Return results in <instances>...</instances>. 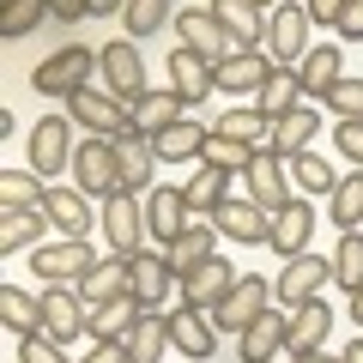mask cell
Segmentation results:
<instances>
[{"instance_id": "47", "label": "cell", "mask_w": 363, "mask_h": 363, "mask_svg": "<svg viewBox=\"0 0 363 363\" xmlns=\"http://www.w3.org/2000/svg\"><path fill=\"white\" fill-rule=\"evenodd\" d=\"M327 109H333L339 121H363V79H339L333 97H327Z\"/></svg>"}, {"instance_id": "48", "label": "cell", "mask_w": 363, "mask_h": 363, "mask_svg": "<svg viewBox=\"0 0 363 363\" xmlns=\"http://www.w3.org/2000/svg\"><path fill=\"white\" fill-rule=\"evenodd\" d=\"M18 363H67V351H61V339L30 333V339H18Z\"/></svg>"}, {"instance_id": "43", "label": "cell", "mask_w": 363, "mask_h": 363, "mask_svg": "<svg viewBox=\"0 0 363 363\" xmlns=\"http://www.w3.org/2000/svg\"><path fill=\"white\" fill-rule=\"evenodd\" d=\"M333 279H339V291H363V230H345V236H339Z\"/></svg>"}, {"instance_id": "8", "label": "cell", "mask_w": 363, "mask_h": 363, "mask_svg": "<svg viewBox=\"0 0 363 363\" xmlns=\"http://www.w3.org/2000/svg\"><path fill=\"white\" fill-rule=\"evenodd\" d=\"M309 25H315L309 6H272V13H267V49H272V61H279V67H297L303 55L315 49Z\"/></svg>"}, {"instance_id": "4", "label": "cell", "mask_w": 363, "mask_h": 363, "mask_svg": "<svg viewBox=\"0 0 363 363\" xmlns=\"http://www.w3.org/2000/svg\"><path fill=\"white\" fill-rule=\"evenodd\" d=\"M104 236H109V248H116L121 260H133V255H145V200L140 194H128V188H121V194H109L104 200Z\"/></svg>"}, {"instance_id": "58", "label": "cell", "mask_w": 363, "mask_h": 363, "mask_svg": "<svg viewBox=\"0 0 363 363\" xmlns=\"http://www.w3.org/2000/svg\"><path fill=\"white\" fill-rule=\"evenodd\" d=\"M255 6H260V13H267V6H279V0H255Z\"/></svg>"}, {"instance_id": "53", "label": "cell", "mask_w": 363, "mask_h": 363, "mask_svg": "<svg viewBox=\"0 0 363 363\" xmlns=\"http://www.w3.org/2000/svg\"><path fill=\"white\" fill-rule=\"evenodd\" d=\"M49 13L73 25V18H85V13H91V0H49Z\"/></svg>"}, {"instance_id": "27", "label": "cell", "mask_w": 363, "mask_h": 363, "mask_svg": "<svg viewBox=\"0 0 363 363\" xmlns=\"http://www.w3.org/2000/svg\"><path fill=\"white\" fill-rule=\"evenodd\" d=\"M236 182H242V176H230V169H212V164H200V169H194V182H188L182 194H188L194 218H206V212H218L224 200L236 194Z\"/></svg>"}, {"instance_id": "33", "label": "cell", "mask_w": 363, "mask_h": 363, "mask_svg": "<svg viewBox=\"0 0 363 363\" xmlns=\"http://www.w3.org/2000/svg\"><path fill=\"white\" fill-rule=\"evenodd\" d=\"M315 133H321V116H315L309 104H297L291 116H279V121H272V145H279L285 157L309 152V140H315Z\"/></svg>"}, {"instance_id": "22", "label": "cell", "mask_w": 363, "mask_h": 363, "mask_svg": "<svg viewBox=\"0 0 363 363\" xmlns=\"http://www.w3.org/2000/svg\"><path fill=\"white\" fill-rule=\"evenodd\" d=\"M212 73H218V67H212L206 55H194V49H176V55H169V85H176L188 104H206L212 91H218V79H212Z\"/></svg>"}, {"instance_id": "15", "label": "cell", "mask_w": 363, "mask_h": 363, "mask_svg": "<svg viewBox=\"0 0 363 363\" xmlns=\"http://www.w3.org/2000/svg\"><path fill=\"white\" fill-rule=\"evenodd\" d=\"M212 224H218V236H230V242H272L267 206H255L248 194H230L218 212H212Z\"/></svg>"}, {"instance_id": "42", "label": "cell", "mask_w": 363, "mask_h": 363, "mask_svg": "<svg viewBox=\"0 0 363 363\" xmlns=\"http://www.w3.org/2000/svg\"><path fill=\"white\" fill-rule=\"evenodd\" d=\"M291 182H297V194H309V200L339 188L333 164H327V157H315V152H297V157H291Z\"/></svg>"}, {"instance_id": "55", "label": "cell", "mask_w": 363, "mask_h": 363, "mask_svg": "<svg viewBox=\"0 0 363 363\" xmlns=\"http://www.w3.org/2000/svg\"><path fill=\"white\" fill-rule=\"evenodd\" d=\"M91 13H97V18H109V13H128V0H91Z\"/></svg>"}, {"instance_id": "2", "label": "cell", "mask_w": 363, "mask_h": 363, "mask_svg": "<svg viewBox=\"0 0 363 363\" xmlns=\"http://www.w3.org/2000/svg\"><path fill=\"white\" fill-rule=\"evenodd\" d=\"M97 67H104V61H97L85 43H67L61 55H49V61L30 73V85H37L43 97H79V91L91 85V73H97Z\"/></svg>"}, {"instance_id": "45", "label": "cell", "mask_w": 363, "mask_h": 363, "mask_svg": "<svg viewBox=\"0 0 363 363\" xmlns=\"http://www.w3.org/2000/svg\"><path fill=\"white\" fill-rule=\"evenodd\" d=\"M49 13V0H6V13H0V37H30Z\"/></svg>"}, {"instance_id": "26", "label": "cell", "mask_w": 363, "mask_h": 363, "mask_svg": "<svg viewBox=\"0 0 363 363\" xmlns=\"http://www.w3.org/2000/svg\"><path fill=\"white\" fill-rule=\"evenodd\" d=\"M212 242H218V224L194 218V224H188V230L176 236V242L164 248V255H169V272H176V279H188V272H194L200 260H212Z\"/></svg>"}, {"instance_id": "35", "label": "cell", "mask_w": 363, "mask_h": 363, "mask_svg": "<svg viewBox=\"0 0 363 363\" xmlns=\"http://www.w3.org/2000/svg\"><path fill=\"white\" fill-rule=\"evenodd\" d=\"M303 104V85H297V67H279V73L267 79V91H260L255 97V109L267 121H279V116H291V109Z\"/></svg>"}, {"instance_id": "54", "label": "cell", "mask_w": 363, "mask_h": 363, "mask_svg": "<svg viewBox=\"0 0 363 363\" xmlns=\"http://www.w3.org/2000/svg\"><path fill=\"white\" fill-rule=\"evenodd\" d=\"M291 363H345V357H327V351H291Z\"/></svg>"}, {"instance_id": "20", "label": "cell", "mask_w": 363, "mask_h": 363, "mask_svg": "<svg viewBox=\"0 0 363 363\" xmlns=\"http://www.w3.org/2000/svg\"><path fill=\"white\" fill-rule=\"evenodd\" d=\"M309 236H315V206H309V194H297L285 212H272V248H279L285 260L309 255Z\"/></svg>"}, {"instance_id": "13", "label": "cell", "mask_w": 363, "mask_h": 363, "mask_svg": "<svg viewBox=\"0 0 363 363\" xmlns=\"http://www.w3.org/2000/svg\"><path fill=\"white\" fill-rule=\"evenodd\" d=\"M91 267H97V260H91L85 236H67V242H55V248L43 242L37 255H30V272H37V279H61V285H79Z\"/></svg>"}, {"instance_id": "5", "label": "cell", "mask_w": 363, "mask_h": 363, "mask_svg": "<svg viewBox=\"0 0 363 363\" xmlns=\"http://www.w3.org/2000/svg\"><path fill=\"white\" fill-rule=\"evenodd\" d=\"M267 303H272V285H267V279H255V272H242V279L224 291V303L212 309V321H218V333H236V339H242L248 327L267 315Z\"/></svg>"}, {"instance_id": "21", "label": "cell", "mask_w": 363, "mask_h": 363, "mask_svg": "<svg viewBox=\"0 0 363 363\" xmlns=\"http://www.w3.org/2000/svg\"><path fill=\"white\" fill-rule=\"evenodd\" d=\"M339 79H345V73H339V43H315V49L297 61V85H303V97H321V104H327Z\"/></svg>"}, {"instance_id": "44", "label": "cell", "mask_w": 363, "mask_h": 363, "mask_svg": "<svg viewBox=\"0 0 363 363\" xmlns=\"http://www.w3.org/2000/svg\"><path fill=\"white\" fill-rule=\"evenodd\" d=\"M248 145L242 140H224V133H206V145H200V164H212V169H230V176H242L248 169Z\"/></svg>"}, {"instance_id": "56", "label": "cell", "mask_w": 363, "mask_h": 363, "mask_svg": "<svg viewBox=\"0 0 363 363\" xmlns=\"http://www.w3.org/2000/svg\"><path fill=\"white\" fill-rule=\"evenodd\" d=\"M351 327H363V291H351Z\"/></svg>"}, {"instance_id": "17", "label": "cell", "mask_w": 363, "mask_h": 363, "mask_svg": "<svg viewBox=\"0 0 363 363\" xmlns=\"http://www.w3.org/2000/svg\"><path fill=\"white\" fill-rule=\"evenodd\" d=\"M176 37H182V49L206 55L212 67H218V61H230V55H236L230 30H224L218 18H212V6H206V13H182V18H176Z\"/></svg>"}, {"instance_id": "9", "label": "cell", "mask_w": 363, "mask_h": 363, "mask_svg": "<svg viewBox=\"0 0 363 363\" xmlns=\"http://www.w3.org/2000/svg\"><path fill=\"white\" fill-rule=\"evenodd\" d=\"M97 61H104V79H109V91H116L121 104L140 109L145 97H152V85H145V61H140V49H133L128 37H116L104 55H97Z\"/></svg>"}, {"instance_id": "3", "label": "cell", "mask_w": 363, "mask_h": 363, "mask_svg": "<svg viewBox=\"0 0 363 363\" xmlns=\"http://www.w3.org/2000/svg\"><path fill=\"white\" fill-rule=\"evenodd\" d=\"M73 188L79 194H121V157H116V140H85L73 152Z\"/></svg>"}, {"instance_id": "19", "label": "cell", "mask_w": 363, "mask_h": 363, "mask_svg": "<svg viewBox=\"0 0 363 363\" xmlns=\"http://www.w3.org/2000/svg\"><path fill=\"white\" fill-rule=\"evenodd\" d=\"M236 279H242V272H236L230 260H218V255H212V260H200V267L188 272V279H182V303H194V309H218V303H224V291H230Z\"/></svg>"}, {"instance_id": "32", "label": "cell", "mask_w": 363, "mask_h": 363, "mask_svg": "<svg viewBox=\"0 0 363 363\" xmlns=\"http://www.w3.org/2000/svg\"><path fill=\"white\" fill-rule=\"evenodd\" d=\"M43 212H49V224H61L67 236H85L91 230V194H79V188H49Z\"/></svg>"}, {"instance_id": "29", "label": "cell", "mask_w": 363, "mask_h": 363, "mask_svg": "<svg viewBox=\"0 0 363 363\" xmlns=\"http://www.w3.org/2000/svg\"><path fill=\"white\" fill-rule=\"evenodd\" d=\"M79 297H85V309H104V303H116V297H128V260H97V267L79 279Z\"/></svg>"}, {"instance_id": "12", "label": "cell", "mask_w": 363, "mask_h": 363, "mask_svg": "<svg viewBox=\"0 0 363 363\" xmlns=\"http://www.w3.org/2000/svg\"><path fill=\"white\" fill-rule=\"evenodd\" d=\"M169 345H176L182 357L206 363L212 351H218V321H212V309H194V303H182V309L169 315Z\"/></svg>"}, {"instance_id": "28", "label": "cell", "mask_w": 363, "mask_h": 363, "mask_svg": "<svg viewBox=\"0 0 363 363\" xmlns=\"http://www.w3.org/2000/svg\"><path fill=\"white\" fill-rule=\"evenodd\" d=\"M206 133H212V128H200V121H188V116H182L176 128L152 133V152H157V164H188V157L200 164V145H206Z\"/></svg>"}, {"instance_id": "39", "label": "cell", "mask_w": 363, "mask_h": 363, "mask_svg": "<svg viewBox=\"0 0 363 363\" xmlns=\"http://www.w3.org/2000/svg\"><path fill=\"white\" fill-rule=\"evenodd\" d=\"M212 133H224V140H242L248 152H260V145L272 140V121L260 116L255 104H248V109H230V116H218V128H212Z\"/></svg>"}, {"instance_id": "25", "label": "cell", "mask_w": 363, "mask_h": 363, "mask_svg": "<svg viewBox=\"0 0 363 363\" xmlns=\"http://www.w3.org/2000/svg\"><path fill=\"white\" fill-rule=\"evenodd\" d=\"M333 333V309L327 297H309L303 309H291V333H285V351H321V339Z\"/></svg>"}, {"instance_id": "23", "label": "cell", "mask_w": 363, "mask_h": 363, "mask_svg": "<svg viewBox=\"0 0 363 363\" xmlns=\"http://www.w3.org/2000/svg\"><path fill=\"white\" fill-rule=\"evenodd\" d=\"M212 18L230 30L236 49H260V43H267V18H260L255 0H212Z\"/></svg>"}, {"instance_id": "6", "label": "cell", "mask_w": 363, "mask_h": 363, "mask_svg": "<svg viewBox=\"0 0 363 363\" xmlns=\"http://www.w3.org/2000/svg\"><path fill=\"white\" fill-rule=\"evenodd\" d=\"M73 116H43L37 128H30V169H37L43 182H55L61 169H73Z\"/></svg>"}, {"instance_id": "10", "label": "cell", "mask_w": 363, "mask_h": 363, "mask_svg": "<svg viewBox=\"0 0 363 363\" xmlns=\"http://www.w3.org/2000/svg\"><path fill=\"white\" fill-rule=\"evenodd\" d=\"M321 285H333V260H321V255H297V260H285V272H279L272 297L285 303V309H303L309 297H321Z\"/></svg>"}, {"instance_id": "36", "label": "cell", "mask_w": 363, "mask_h": 363, "mask_svg": "<svg viewBox=\"0 0 363 363\" xmlns=\"http://www.w3.org/2000/svg\"><path fill=\"white\" fill-rule=\"evenodd\" d=\"M0 321L13 327L18 339L43 333V297H25V291H18V285H6V291H0Z\"/></svg>"}, {"instance_id": "52", "label": "cell", "mask_w": 363, "mask_h": 363, "mask_svg": "<svg viewBox=\"0 0 363 363\" xmlns=\"http://www.w3.org/2000/svg\"><path fill=\"white\" fill-rule=\"evenodd\" d=\"M339 43H363V0H351L339 18Z\"/></svg>"}, {"instance_id": "30", "label": "cell", "mask_w": 363, "mask_h": 363, "mask_svg": "<svg viewBox=\"0 0 363 363\" xmlns=\"http://www.w3.org/2000/svg\"><path fill=\"white\" fill-rule=\"evenodd\" d=\"M43 230H49V212H43V206L0 212V255H25V248H37Z\"/></svg>"}, {"instance_id": "57", "label": "cell", "mask_w": 363, "mask_h": 363, "mask_svg": "<svg viewBox=\"0 0 363 363\" xmlns=\"http://www.w3.org/2000/svg\"><path fill=\"white\" fill-rule=\"evenodd\" d=\"M339 357H345V363H363V339H351V345L339 351Z\"/></svg>"}, {"instance_id": "40", "label": "cell", "mask_w": 363, "mask_h": 363, "mask_svg": "<svg viewBox=\"0 0 363 363\" xmlns=\"http://www.w3.org/2000/svg\"><path fill=\"white\" fill-rule=\"evenodd\" d=\"M182 116H188V97H182L176 85L152 91V97H145V104H140V128H145V133H164V128H176Z\"/></svg>"}, {"instance_id": "14", "label": "cell", "mask_w": 363, "mask_h": 363, "mask_svg": "<svg viewBox=\"0 0 363 363\" xmlns=\"http://www.w3.org/2000/svg\"><path fill=\"white\" fill-rule=\"evenodd\" d=\"M188 224H194V206H188L182 188H152V194H145V230H152V242L169 248Z\"/></svg>"}, {"instance_id": "34", "label": "cell", "mask_w": 363, "mask_h": 363, "mask_svg": "<svg viewBox=\"0 0 363 363\" xmlns=\"http://www.w3.org/2000/svg\"><path fill=\"white\" fill-rule=\"evenodd\" d=\"M116 157H121V188L128 194H152V164H157L152 140H121Z\"/></svg>"}, {"instance_id": "51", "label": "cell", "mask_w": 363, "mask_h": 363, "mask_svg": "<svg viewBox=\"0 0 363 363\" xmlns=\"http://www.w3.org/2000/svg\"><path fill=\"white\" fill-rule=\"evenodd\" d=\"M85 363H133V351H128V339H97V351Z\"/></svg>"}, {"instance_id": "24", "label": "cell", "mask_w": 363, "mask_h": 363, "mask_svg": "<svg viewBox=\"0 0 363 363\" xmlns=\"http://www.w3.org/2000/svg\"><path fill=\"white\" fill-rule=\"evenodd\" d=\"M285 333H291V315H279V309H267L255 327L242 333V345H236V357L242 363H272L279 351H285Z\"/></svg>"}, {"instance_id": "16", "label": "cell", "mask_w": 363, "mask_h": 363, "mask_svg": "<svg viewBox=\"0 0 363 363\" xmlns=\"http://www.w3.org/2000/svg\"><path fill=\"white\" fill-rule=\"evenodd\" d=\"M272 73H279V67H272L260 49H236L230 61H218V73H212V79H218V91H230V97H260Z\"/></svg>"}, {"instance_id": "37", "label": "cell", "mask_w": 363, "mask_h": 363, "mask_svg": "<svg viewBox=\"0 0 363 363\" xmlns=\"http://www.w3.org/2000/svg\"><path fill=\"white\" fill-rule=\"evenodd\" d=\"M49 188H43L37 169H0V212H18V206H43Z\"/></svg>"}, {"instance_id": "7", "label": "cell", "mask_w": 363, "mask_h": 363, "mask_svg": "<svg viewBox=\"0 0 363 363\" xmlns=\"http://www.w3.org/2000/svg\"><path fill=\"white\" fill-rule=\"evenodd\" d=\"M285 164L291 157L279 152V145H260L255 157H248V169H242V182H248V200H255V206H267V212H285L291 200V182H285Z\"/></svg>"}, {"instance_id": "49", "label": "cell", "mask_w": 363, "mask_h": 363, "mask_svg": "<svg viewBox=\"0 0 363 363\" xmlns=\"http://www.w3.org/2000/svg\"><path fill=\"white\" fill-rule=\"evenodd\" d=\"M333 140H339V152H345L351 164L363 169V121H339V133H333Z\"/></svg>"}, {"instance_id": "1", "label": "cell", "mask_w": 363, "mask_h": 363, "mask_svg": "<svg viewBox=\"0 0 363 363\" xmlns=\"http://www.w3.org/2000/svg\"><path fill=\"white\" fill-rule=\"evenodd\" d=\"M67 116H73V128H85L91 140H152V133L140 128V109L133 104H121L116 91H97V85H85L79 97H67Z\"/></svg>"}, {"instance_id": "38", "label": "cell", "mask_w": 363, "mask_h": 363, "mask_svg": "<svg viewBox=\"0 0 363 363\" xmlns=\"http://www.w3.org/2000/svg\"><path fill=\"white\" fill-rule=\"evenodd\" d=\"M133 321H140V303H133V297H116V303H104V309L85 315V333H91V339H128Z\"/></svg>"}, {"instance_id": "46", "label": "cell", "mask_w": 363, "mask_h": 363, "mask_svg": "<svg viewBox=\"0 0 363 363\" xmlns=\"http://www.w3.org/2000/svg\"><path fill=\"white\" fill-rule=\"evenodd\" d=\"M121 18H128V37H152V30L169 18V0H128Z\"/></svg>"}, {"instance_id": "50", "label": "cell", "mask_w": 363, "mask_h": 363, "mask_svg": "<svg viewBox=\"0 0 363 363\" xmlns=\"http://www.w3.org/2000/svg\"><path fill=\"white\" fill-rule=\"evenodd\" d=\"M345 6H351V0H309V18H315V25H327V30H339Z\"/></svg>"}, {"instance_id": "31", "label": "cell", "mask_w": 363, "mask_h": 363, "mask_svg": "<svg viewBox=\"0 0 363 363\" xmlns=\"http://www.w3.org/2000/svg\"><path fill=\"white\" fill-rule=\"evenodd\" d=\"M128 351H133V363H164V351H169V315L140 309V321L128 327Z\"/></svg>"}, {"instance_id": "18", "label": "cell", "mask_w": 363, "mask_h": 363, "mask_svg": "<svg viewBox=\"0 0 363 363\" xmlns=\"http://www.w3.org/2000/svg\"><path fill=\"white\" fill-rule=\"evenodd\" d=\"M85 297H79V285H49L43 291V333L49 339H73V333H85Z\"/></svg>"}, {"instance_id": "11", "label": "cell", "mask_w": 363, "mask_h": 363, "mask_svg": "<svg viewBox=\"0 0 363 363\" xmlns=\"http://www.w3.org/2000/svg\"><path fill=\"white\" fill-rule=\"evenodd\" d=\"M169 291H182V279L169 272V255H133L128 260V297L140 309H164Z\"/></svg>"}, {"instance_id": "41", "label": "cell", "mask_w": 363, "mask_h": 363, "mask_svg": "<svg viewBox=\"0 0 363 363\" xmlns=\"http://www.w3.org/2000/svg\"><path fill=\"white\" fill-rule=\"evenodd\" d=\"M333 230H363V169H351V176H339L333 188Z\"/></svg>"}]
</instances>
